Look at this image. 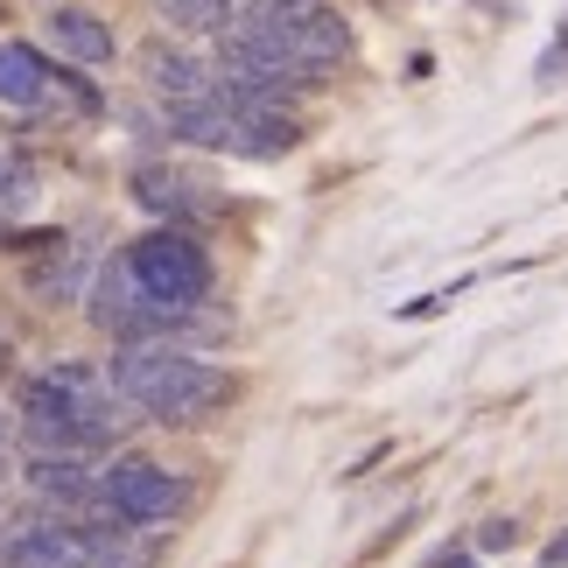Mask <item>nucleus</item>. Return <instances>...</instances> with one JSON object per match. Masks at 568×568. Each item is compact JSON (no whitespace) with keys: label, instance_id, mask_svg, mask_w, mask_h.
I'll return each mask as SVG.
<instances>
[{"label":"nucleus","instance_id":"nucleus-5","mask_svg":"<svg viewBox=\"0 0 568 568\" xmlns=\"http://www.w3.org/2000/svg\"><path fill=\"white\" fill-rule=\"evenodd\" d=\"M99 498L113 506V519H126V527H155V519H169L183 506V485L162 464H148V456H126V464L99 470Z\"/></svg>","mask_w":568,"mask_h":568},{"label":"nucleus","instance_id":"nucleus-14","mask_svg":"<svg viewBox=\"0 0 568 568\" xmlns=\"http://www.w3.org/2000/svg\"><path fill=\"white\" fill-rule=\"evenodd\" d=\"M0 435H8V422H0Z\"/></svg>","mask_w":568,"mask_h":568},{"label":"nucleus","instance_id":"nucleus-8","mask_svg":"<svg viewBox=\"0 0 568 568\" xmlns=\"http://www.w3.org/2000/svg\"><path fill=\"white\" fill-rule=\"evenodd\" d=\"M50 36H57V50L78 57V63H105V57H113V29H105L92 8H57Z\"/></svg>","mask_w":568,"mask_h":568},{"label":"nucleus","instance_id":"nucleus-4","mask_svg":"<svg viewBox=\"0 0 568 568\" xmlns=\"http://www.w3.org/2000/svg\"><path fill=\"white\" fill-rule=\"evenodd\" d=\"M126 274L141 281V295L155 302L162 316H190L196 302H204V288H211L204 253H196L183 232H148L141 246L126 253Z\"/></svg>","mask_w":568,"mask_h":568},{"label":"nucleus","instance_id":"nucleus-1","mask_svg":"<svg viewBox=\"0 0 568 568\" xmlns=\"http://www.w3.org/2000/svg\"><path fill=\"white\" fill-rule=\"evenodd\" d=\"M105 379H113V393L126 407L155 414V422H190L211 400H225V373H211L190 352H169V344H126Z\"/></svg>","mask_w":568,"mask_h":568},{"label":"nucleus","instance_id":"nucleus-10","mask_svg":"<svg viewBox=\"0 0 568 568\" xmlns=\"http://www.w3.org/2000/svg\"><path fill=\"white\" fill-rule=\"evenodd\" d=\"M169 21H183V29H217L225 36L239 14H246V0H162Z\"/></svg>","mask_w":568,"mask_h":568},{"label":"nucleus","instance_id":"nucleus-12","mask_svg":"<svg viewBox=\"0 0 568 568\" xmlns=\"http://www.w3.org/2000/svg\"><path fill=\"white\" fill-rule=\"evenodd\" d=\"M21 190H29V183H21V169H14V155H0V196H8V204H14Z\"/></svg>","mask_w":568,"mask_h":568},{"label":"nucleus","instance_id":"nucleus-13","mask_svg":"<svg viewBox=\"0 0 568 568\" xmlns=\"http://www.w3.org/2000/svg\"><path fill=\"white\" fill-rule=\"evenodd\" d=\"M8 527H14V519H8V506H0V555H8V540H14Z\"/></svg>","mask_w":568,"mask_h":568},{"label":"nucleus","instance_id":"nucleus-11","mask_svg":"<svg viewBox=\"0 0 568 568\" xmlns=\"http://www.w3.org/2000/svg\"><path fill=\"white\" fill-rule=\"evenodd\" d=\"M141 204L176 211V204H183V183H176V176H162V169H148V176H141Z\"/></svg>","mask_w":568,"mask_h":568},{"label":"nucleus","instance_id":"nucleus-2","mask_svg":"<svg viewBox=\"0 0 568 568\" xmlns=\"http://www.w3.org/2000/svg\"><path fill=\"white\" fill-rule=\"evenodd\" d=\"M134 414L113 393V379L84 373V365H57L50 379H36L29 393V435L42 449H84V443H105L120 435Z\"/></svg>","mask_w":568,"mask_h":568},{"label":"nucleus","instance_id":"nucleus-7","mask_svg":"<svg viewBox=\"0 0 568 568\" xmlns=\"http://www.w3.org/2000/svg\"><path fill=\"white\" fill-rule=\"evenodd\" d=\"M50 99V63L29 42H0V105H42Z\"/></svg>","mask_w":568,"mask_h":568},{"label":"nucleus","instance_id":"nucleus-3","mask_svg":"<svg viewBox=\"0 0 568 568\" xmlns=\"http://www.w3.org/2000/svg\"><path fill=\"white\" fill-rule=\"evenodd\" d=\"M176 134L196 148H217V155H288L295 148V126L274 113L267 99H239V92H217L204 105H176Z\"/></svg>","mask_w":568,"mask_h":568},{"label":"nucleus","instance_id":"nucleus-9","mask_svg":"<svg viewBox=\"0 0 568 568\" xmlns=\"http://www.w3.org/2000/svg\"><path fill=\"white\" fill-rule=\"evenodd\" d=\"M29 485L42 498H63V506H84V498H99V477L78 464V456H36L29 464Z\"/></svg>","mask_w":568,"mask_h":568},{"label":"nucleus","instance_id":"nucleus-6","mask_svg":"<svg viewBox=\"0 0 568 568\" xmlns=\"http://www.w3.org/2000/svg\"><path fill=\"white\" fill-rule=\"evenodd\" d=\"M0 568H92V534L71 519H29V527H14Z\"/></svg>","mask_w":568,"mask_h":568}]
</instances>
